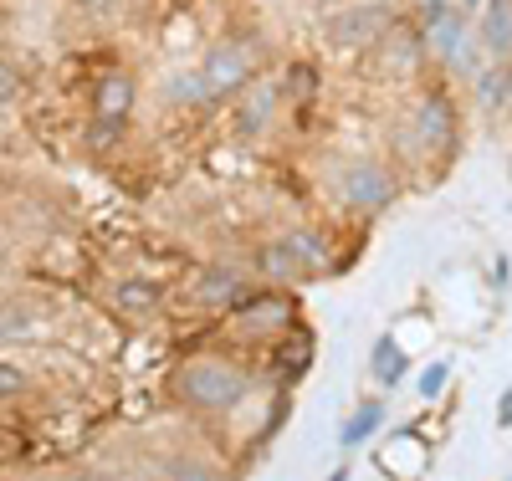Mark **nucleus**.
Wrapping results in <instances>:
<instances>
[{"instance_id": "nucleus-1", "label": "nucleus", "mask_w": 512, "mask_h": 481, "mask_svg": "<svg viewBox=\"0 0 512 481\" xmlns=\"http://www.w3.org/2000/svg\"><path fill=\"white\" fill-rule=\"evenodd\" d=\"M169 389H175V400L195 415H231L246 389H251V374L231 359H216V354H200V359H185L175 369V379H169Z\"/></svg>"}, {"instance_id": "nucleus-17", "label": "nucleus", "mask_w": 512, "mask_h": 481, "mask_svg": "<svg viewBox=\"0 0 512 481\" xmlns=\"http://www.w3.org/2000/svg\"><path fill=\"white\" fill-rule=\"evenodd\" d=\"M21 395H31V374H26V364L11 359V354H0V400H21Z\"/></svg>"}, {"instance_id": "nucleus-3", "label": "nucleus", "mask_w": 512, "mask_h": 481, "mask_svg": "<svg viewBox=\"0 0 512 481\" xmlns=\"http://www.w3.org/2000/svg\"><path fill=\"white\" fill-rule=\"evenodd\" d=\"M256 267H262L267 277H277V282H303V277L328 267V251L313 231H282L256 251Z\"/></svg>"}, {"instance_id": "nucleus-22", "label": "nucleus", "mask_w": 512, "mask_h": 481, "mask_svg": "<svg viewBox=\"0 0 512 481\" xmlns=\"http://www.w3.org/2000/svg\"><path fill=\"white\" fill-rule=\"evenodd\" d=\"M497 425H502V430L512 425V384L502 389V400H497Z\"/></svg>"}, {"instance_id": "nucleus-9", "label": "nucleus", "mask_w": 512, "mask_h": 481, "mask_svg": "<svg viewBox=\"0 0 512 481\" xmlns=\"http://www.w3.org/2000/svg\"><path fill=\"white\" fill-rule=\"evenodd\" d=\"M246 297H251V277H241L236 267H205L195 277V302H205V308H236Z\"/></svg>"}, {"instance_id": "nucleus-21", "label": "nucleus", "mask_w": 512, "mask_h": 481, "mask_svg": "<svg viewBox=\"0 0 512 481\" xmlns=\"http://www.w3.org/2000/svg\"><path fill=\"white\" fill-rule=\"evenodd\" d=\"M169 481H210V471L205 466H175V471H169Z\"/></svg>"}, {"instance_id": "nucleus-23", "label": "nucleus", "mask_w": 512, "mask_h": 481, "mask_svg": "<svg viewBox=\"0 0 512 481\" xmlns=\"http://www.w3.org/2000/svg\"><path fill=\"white\" fill-rule=\"evenodd\" d=\"M507 272H512L507 256H497V261H492V287H507Z\"/></svg>"}, {"instance_id": "nucleus-4", "label": "nucleus", "mask_w": 512, "mask_h": 481, "mask_svg": "<svg viewBox=\"0 0 512 481\" xmlns=\"http://www.w3.org/2000/svg\"><path fill=\"white\" fill-rule=\"evenodd\" d=\"M338 200L349 210H384L395 200V174L379 159H349L338 169Z\"/></svg>"}, {"instance_id": "nucleus-25", "label": "nucleus", "mask_w": 512, "mask_h": 481, "mask_svg": "<svg viewBox=\"0 0 512 481\" xmlns=\"http://www.w3.org/2000/svg\"><path fill=\"white\" fill-rule=\"evenodd\" d=\"M6 251H11V231H6V226H0V256H6Z\"/></svg>"}, {"instance_id": "nucleus-27", "label": "nucleus", "mask_w": 512, "mask_h": 481, "mask_svg": "<svg viewBox=\"0 0 512 481\" xmlns=\"http://www.w3.org/2000/svg\"><path fill=\"white\" fill-rule=\"evenodd\" d=\"M77 481H113V476H98V471H88V476H77Z\"/></svg>"}, {"instance_id": "nucleus-2", "label": "nucleus", "mask_w": 512, "mask_h": 481, "mask_svg": "<svg viewBox=\"0 0 512 481\" xmlns=\"http://www.w3.org/2000/svg\"><path fill=\"white\" fill-rule=\"evenodd\" d=\"M256 62H262V41H251V36H221L216 47L205 52V62H200L205 103H221V98L241 93V87L256 77Z\"/></svg>"}, {"instance_id": "nucleus-24", "label": "nucleus", "mask_w": 512, "mask_h": 481, "mask_svg": "<svg viewBox=\"0 0 512 481\" xmlns=\"http://www.w3.org/2000/svg\"><path fill=\"white\" fill-rule=\"evenodd\" d=\"M82 6H93V11H108V6H118V0H82Z\"/></svg>"}, {"instance_id": "nucleus-14", "label": "nucleus", "mask_w": 512, "mask_h": 481, "mask_svg": "<svg viewBox=\"0 0 512 481\" xmlns=\"http://www.w3.org/2000/svg\"><path fill=\"white\" fill-rule=\"evenodd\" d=\"M379 425H384V400H364L344 425H338V446H344V451H359L364 441H374V435H379Z\"/></svg>"}, {"instance_id": "nucleus-20", "label": "nucleus", "mask_w": 512, "mask_h": 481, "mask_svg": "<svg viewBox=\"0 0 512 481\" xmlns=\"http://www.w3.org/2000/svg\"><path fill=\"white\" fill-rule=\"evenodd\" d=\"M16 93H21V77H16V67H6V62H0V108H6Z\"/></svg>"}, {"instance_id": "nucleus-13", "label": "nucleus", "mask_w": 512, "mask_h": 481, "mask_svg": "<svg viewBox=\"0 0 512 481\" xmlns=\"http://www.w3.org/2000/svg\"><path fill=\"white\" fill-rule=\"evenodd\" d=\"M369 369H374V379H379V389H395L405 374H410V354L400 348V338L395 333H384V338H374V354H369Z\"/></svg>"}, {"instance_id": "nucleus-10", "label": "nucleus", "mask_w": 512, "mask_h": 481, "mask_svg": "<svg viewBox=\"0 0 512 481\" xmlns=\"http://www.w3.org/2000/svg\"><path fill=\"white\" fill-rule=\"evenodd\" d=\"M415 128H420V144H436L446 149L456 139V108L446 93H425L420 108H415Z\"/></svg>"}, {"instance_id": "nucleus-11", "label": "nucleus", "mask_w": 512, "mask_h": 481, "mask_svg": "<svg viewBox=\"0 0 512 481\" xmlns=\"http://www.w3.org/2000/svg\"><path fill=\"white\" fill-rule=\"evenodd\" d=\"M108 302L118 308V318H154L159 302H164V292H159V282H149V277H118L113 292H108Z\"/></svg>"}, {"instance_id": "nucleus-6", "label": "nucleus", "mask_w": 512, "mask_h": 481, "mask_svg": "<svg viewBox=\"0 0 512 481\" xmlns=\"http://www.w3.org/2000/svg\"><path fill=\"white\" fill-rule=\"evenodd\" d=\"M231 313H236V328H241V333H256V338H267V333H287V328H292V318H297L292 297H282V292H256V297L236 302Z\"/></svg>"}, {"instance_id": "nucleus-18", "label": "nucleus", "mask_w": 512, "mask_h": 481, "mask_svg": "<svg viewBox=\"0 0 512 481\" xmlns=\"http://www.w3.org/2000/svg\"><path fill=\"white\" fill-rule=\"evenodd\" d=\"M175 103H205V82H200V67L195 72H180V77H169V87H164Z\"/></svg>"}, {"instance_id": "nucleus-26", "label": "nucleus", "mask_w": 512, "mask_h": 481, "mask_svg": "<svg viewBox=\"0 0 512 481\" xmlns=\"http://www.w3.org/2000/svg\"><path fill=\"white\" fill-rule=\"evenodd\" d=\"M323 481H349V471H344V466H338V471H333V476H323Z\"/></svg>"}, {"instance_id": "nucleus-15", "label": "nucleus", "mask_w": 512, "mask_h": 481, "mask_svg": "<svg viewBox=\"0 0 512 481\" xmlns=\"http://www.w3.org/2000/svg\"><path fill=\"white\" fill-rule=\"evenodd\" d=\"M272 108H277V87H256V98L241 108L236 128H241V134H262V128L272 123Z\"/></svg>"}, {"instance_id": "nucleus-19", "label": "nucleus", "mask_w": 512, "mask_h": 481, "mask_svg": "<svg viewBox=\"0 0 512 481\" xmlns=\"http://www.w3.org/2000/svg\"><path fill=\"white\" fill-rule=\"evenodd\" d=\"M446 384H451V364H446V359L425 364V369H420V400H441Z\"/></svg>"}, {"instance_id": "nucleus-8", "label": "nucleus", "mask_w": 512, "mask_h": 481, "mask_svg": "<svg viewBox=\"0 0 512 481\" xmlns=\"http://www.w3.org/2000/svg\"><path fill=\"white\" fill-rule=\"evenodd\" d=\"M425 41H431V52L441 62H461L466 52V21L456 6H446V0H431L425 6Z\"/></svg>"}, {"instance_id": "nucleus-16", "label": "nucleus", "mask_w": 512, "mask_h": 481, "mask_svg": "<svg viewBox=\"0 0 512 481\" xmlns=\"http://www.w3.org/2000/svg\"><path fill=\"white\" fill-rule=\"evenodd\" d=\"M477 93H482L487 108H512V72L507 67H487L477 77Z\"/></svg>"}, {"instance_id": "nucleus-12", "label": "nucleus", "mask_w": 512, "mask_h": 481, "mask_svg": "<svg viewBox=\"0 0 512 481\" xmlns=\"http://www.w3.org/2000/svg\"><path fill=\"white\" fill-rule=\"evenodd\" d=\"M477 36H482V47H487L497 62H507V57H512V0H487Z\"/></svg>"}, {"instance_id": "nucleus-7", "label": "nucleus", "mask_w": 512, "mask_h": 481, "mask_svg": "<svg viewBox=\"0 0 512 481\" xmlns=\"http://www.w3.org/2000/svg\"><path fill=\"white\" fill-rule=\"evenodd\" d=\"M384 26H390V16H384L379 6H349V11H338V16L328 21V47H333V52L369 47V41L384 36Z\"/></svg>"}, {"instance_id": "nucleus-5", "label": "nucleus", "mask_w": 512, "mask_h": 481, "mask_svg": "<svg viewBox=\"0 0 512 481\" xmlns=\"http://www.w3.org/2000/svg\"><path fill=\"white\" fill-rule=\"evenodd\" d=\"M134 108H139V77L123 72V67H108L93 82V123L103 134H118V128L134 118Z\"/></svg>"}]
</instances>
